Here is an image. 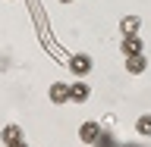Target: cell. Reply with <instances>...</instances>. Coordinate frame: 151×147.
Returning <instances> with one entry per match:
<instances>
[{
	"label": "cell",
	"mask_w": 151,
	"mask_h": 147,
	"mask_svg": "<svg viewBox=\"0 0 151 147\" xmlns=\"http://www.w3.org/2000/svg\"><path fill=\"white\" fill-rule=\"evenodd\" d=\"M63 3H69V0H63Z\"/></svg>",
	"instance_id": "11"
},
{
	"label": "cell",
	"mask_w": 151,
	"mask_h": 147,
	"mask_svg": "<svg viewBox=\"0 0 151 147\" xmlns=\"http://www.w3.org/2000/svg\"><path fill=\"white\" fill-rule=\"evenodd\" d=\"M135 131H139L142 138H151V116H139L135 119Z\"/></svg>",
	"instance_id": "8"
},
{
	"label": "cell",
	"mask_w": 151,
	"mask_h": 147,
	"mask_svg": "<svg viewBox=\"0 0 151 147\" xmlns=\"http://www.w3.org/2000/svg\"><path fill=\"white\" fill-rule=\"evenodd\" d=\"M3 141H6V144L22 141V129H19V125H6V129H3Z\"/></svg>",
	"instance_id": "9"
},
{
	"label": "cell",
	"mask_w": 151,
	"mask_h": 147,
	"mask_svg": "<svg viewBox=\"0 0 151 147\" xmlns=\"http://www.w3.org/2000/svg\"><path fill=\"white\" fill-rule=\"evenodd\" d=\"M79 138H82L85 144H98V141H101V122H94V119L82 122V129H79Z\"/></svg>",
	"instance_id": "2"
},
{
	"label": "cell",
	"mask_w": 151,
	"mask_h": 147,
	"mask_svg": "<svg viewBox=\"0 0 151 147\" xmlns=\"http://www.w3.org/2000/svg\"><path fill=\"white\" fill-rule=\"evenodd\" d=\"M123 53H126V56L142 53V41H139V35H126V38H123Z\"/></svg>",
	"instance_id": "6"
},
{
	"label": "cell",
	"mask_w": 151,
	"mask_h": 147,
	"mask_svg": "<svg viewBox=\"0 0 151 147\" xmlns=\"http://www.w3.org/2000/svg\"><path fill=\"white\" fill-rule=\"evenodd\" d=\"M145 66H148V60H145V53H135V56H126V69H129L132 75L145 72Z\"/></svg>",
	"instance_id": "5"
},
{
	"label": "cell",
	"mask_w": 151,
	"mask_h": 147,
	"mask_svg": "<svg viewBox=\"0 0 151 147\" xmlns=\"http://www.w3.org/2000/svg\"><path fill=\"white\" fill-rule=\"evenodd\" d=\"M88 94H91V91H88V85H85V82H73V85H69V100L85 103V100H88Z\"/></svg>",
	"instance_id": "4"
},
{
	"label": "cell",
	"mask_w": 151,
	"mask_h": 147,
	"mask_svg": "<svg viewBox=\"0 0 151 147\" xmlns=\"http://www.w3.org/2000/svg\"><path fill=\"white\" fill-rule=\"evenodd\" d=\"M6 147H28L25 141H13V144H6Z\"/></svg>",
	"instance_id": "10"
},
{
	"label": "cell",
	"mask_w": 151,
	"mask_h": 147,
	"mask_svg": "<svg viewBox=\"0 0 151 147\" xmlns=\"http://www.w3.org/2000/svg\"><path fill=\"white\" fill-rule=\"evenodd\" d=\"M69 72H73L76 78L88 75V72H91V56H85V53H76V56H69Z\"/></svg>",
	"instance_id": "1"
},
{
	"label": "cell",
	"mask_w": 151,
	"mask_h": 147,
	"mask_svg": "<svg viewBox=\"0 0 151 147\" xmlns=\"http://www.w3.org/2000/svg\"><path fill=\"white\" fill-rule=\"evenodd\" d=\"M50 103H69V85L63 82L50 85Z\"/></svg>",
	"instance_id": "3"
},
{
	"label": "cell",
	"mask_w": 151,
	"mask_h": 147,
	"mask_svg": "<svg viewBox=\"0 0 151 147\" xmlns=\"http://www.w3.org/2000/svg\"><path fill=\"white\" fill-rule=\"evenodd\" d=\"M139 25H142V22H139V16H126V19L120 22V31H123V38H126V35H135V31H139Z\"/></svg>",
	"instance_id": "7"
}]
</instances>
